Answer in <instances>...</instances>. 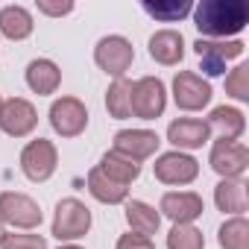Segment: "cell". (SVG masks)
Masks as SVG:
<instances>
[{"mask_svg":"<svg viewBox=\"0 0 249 249\" xmlns=\"http://www.w3.org/2000/svg\"><path fill=\"white\" fill-rule=\"evenodd\" d=\"M141 9L156 18V21H164V24H176L182 18H188L194 12V6L188 3V0H159V3H153V0H144Z\"/></svg>","mask_w":249,"mask_h":249,"instance_id":"24","label":"cell"},{"mask_svg":"<svg viewBox=\"0 0 249 249\" xmlns=\"http://www.w3.org/2000/svg\"><path fill=\"white\" fill-rule=\"evenodd\" d=\"M117 249H156V246H153V240H150V237L129 231V234H120V240H117Z\"/></svg>","mask_w":249,"mask_h":249,"instance_id":"30","label":"cell"},{"mask_svg":"<svg viewBox=\"0 0 249 249\" xmlns=\"http://www.w3.org/2000/svg\"><path fill=\"white\" fill-rule=\"evenodd\" d=\"M59 82H62V71H59L56 62H50V59H33L27 65V85L36 94H41V97L53 94L59 88Z\"/></svg>","mask_w":249,"mask_h":249,"instance_id":"19","label":"cell"},{"mask_svg":"<svg viewBox=\"0 0 249 249\" xmlns=\"http://www.w3.org/2000/svg\"><path fill=\"white\" fill-rule=\"evenodd\" d=\"M214 202L223 214H234L240 217L249 205V196H246V185L243 179H220V185L214 188Z\"/></svg>","mask_w":249,"mask_h":249,"instance_id":"18","label":"cell"},{"mask_svg":"<svg viewBox=\"0 0 249 249\" xmlns=\"http://www.w3.org/2000/svg\"><path fill=\"white\" fill-rule=\"evenodd\" d=\"M159 144H161V138L153 129H120L114 135V147L111 150L120 153V156H126V159H132V161H144V159H150L159 150Z\"/></svg>","mask_w":249,"mask_h":249,"instance_id":"14","label":"cell"},{"mask_svg":"<svg viewBox=\"0 0 249 249\" xmlns=\"http://www.w3.org/2000/svg\"><path fill=\"white\" fill-rule=\"evenodd\" d=\"M211 82L202 79L199 73L194 71H179L176 79H173V100L179 108L185 111H199L211 103Z\"/></svg>","mask_w":249,"mask_h":249,"instance_id":"9","label":"cell"},{"mask_svg":"<svg viewBox=\"0 0 249 249\" xmlns=\"http://www.w3.org/2000/svg\"><path fill=\"white\" fill-rule=\"evenodd\" d=\"M0 237H3V226H0Z\"/></svg>","mask_w":249,"mask_h":249,"instance_id":"33","label":"cell"},{"mask_svg":"<svg viewBox=\"0 0 249 249\" xmlns=\"http://www.w3.org/2000/svg\"><path fill=\"white\" fill-rule=\"evenodd\" d=\"M208 129H214L220 141H237L246 129V117L234 106H217L208 117Z\"/></svg>","mask_w":249,"mask_h":249,"instance_id":"17","label":"cell"},{"mask_svg":"<svg viewBox=\"0 0 249 249\" xmlns=\"http://www.w3.org/2000/svg\"><path fill=\"white\" fill-rule=\"evenodd\" d=\"M91 229V211L85 202L68 196V199H59L56 205V214H53V234L59 240H79L82 234H88Z\"/></svg>","mask_w":249,"mask_h":249,"instance_id":"5","label":"cell"},{"mask_svg":"<svg viewBox=\"0 0 249 249\" xmlns=\"http://www.w3.org/2000/svg\"><path fill=\"white\" fill-rule=\"evenodd\" d=\"M153 173L164 185H191L199 176V161L194 156H188V153L173 150V153H164V156L156 159Z\"/></svg>","mask_w":249,"mask_h":249,"instance_id":"11","label":"cell"},{"mask_svg":"<svg viewBox=\"0 0 249 249\" xmlns=\"http://www.w3.org/2000/svg\"><path fill=\"white\" fill-rule=\"evenodd\" d=\"M217 240L223 249H249V223L243 217H231L220 226Z\"/></svg>","mask_w":249,"mask_h":249,"instance_id":"26","label":"cell"},{"mask_svg":"<svg viewBox=\"0 0 249 249\" xmlns=\"http://www.w3.org/2000/svg\"><path fill=\"white\" fill-rule=\"evenodd\" d=\"M33 15L27 6H3L0 9V33H3L9 41H24L33 36Z\"/></svg>","mask_w":249,"mask_h":249,"instance_id":"20","label":"cell"},{"mask_svg":"<svg viewBox=\"0 0 249 249\" xmlns=\"http://www.w3.org/2000/svg\"><path fill=\"white\" fill-rule=\"evenodd\" d=\"M164 106H167V91L159 76H144V79L132 82L129 114H135L141 120H156V117H161Z\"/></svg>","mask_w":249,"mask_h":249,"instance_id":"3","label":"cell"},{"mask_svg":"<svg viewBox=\"0 0 249 249\" xmlns=\"http://www.w3.org/2000/svg\"><path fill=\"white\" fill-rule=\"evenodd\" d=\"M88 191H91V196L97 202H106V205L126 202V196H129V188H123L114 179H108L100 167H91L88 170Z\"/></svg>","mask_w":249,"mask_h":249,"instance_id":"21","label":"cell"},{"mask_svg":"<svg viewBox=\"0 0 249 249\" xmlns=\"http://www.w3.org/2000/svg\"><path fill=\"white\" fill-rule=\"evenodd\" d=\"M159 211H161L167 220H173V226H191L196 217H202L205 202H202V196L194 194V191H170V194L161 196Z\"/></svg>","mask_w":249,"mask_h":249,"instance_id":"13","label":"cell"},{"mask_svg":"<svg viewBox=\"0 0 249 249\" xmlns=\"http://www.w3.org/2000/svg\"><path fill=\"white\" fill-rule=\"evenodd\" d=\"M0 108H3V100H0Z\"/></svg>","mask_w":249,"mask_h":249,"instance_id":"34","label":"cell"},{"mask_svg":"<svg viewBox=\"0 0 249 249\" xmlns=\"http://www.w3.org/2000/svg\"><path fill=\"white\" fill-rule=\"evenodd\" d=\"M94 62H97L100 71H106L108 76L120 79L123 73L132 68L135 50H132V44L123 38V36H106V38H100L97 47H94Z\"/></svg>","mask_w":249,"mask_h":249,"instance_id":"4","label":"cell"},{"mask_svg":"<svg viewBox=\"0 0 249 249\" xmlns=\"http://www.w3.org/2000/svg\"><path fill=\"white\" fill-rule=\"evenodd\" d=\"M208 138H211L208 123L196 117H179L167 126V141L179 150H199L202 144H208Z\"/></svg>","mask_w":249,"mask_h":249,"instance_id":"15","label":"cell"},{"mask_svg":"<svg viewBox=\"0 0 249 249\" xmlns=\"http://www.w3.org/2000/svg\"><path fill=\"white\" fill-rule=\"evenodd\" d=\"M38 12H41V15L62 18V15H68V12H73V3H47V0H41V3H38Z\"/></svg>","mask_w":249,"mask_h":249,"instance_id":"31","label":"cell"},{"mask_svg":"<svg viewBox=\"0 0 249 249\" xmlns=\"http://www.w3.org/2000/svg\"><path fill=\"white\" fill-rule=\"evenodd\" d=\"M150 56L159 65H179L185 56V38L176 30H159L150 36Z\"/></svg>","mask_w":249,"mask_h":249,"instance_id":"16","label":"cell"},{"mask_svg":"<svg viewBox=\"0 0 249 249\" xmlns=\"http://www.w3.org/2000/svg\"><path fill=\"white\" fill-rule=\"evenodd\" d=\"M50 126L62 138H76L88 126V108L76 97H59L50 106Z\"/></svg>","mask_w":249,"mask_h":249,"instance_id":"8","label":"cell"},{"mask_svg":"<svg viewBox=\"0 0 249 249\" xmlns=\"http://www.w3.org/2000/svg\"><path fill=\"white\" fill-rule=\"evenodd\" d=\"M38 123V114H36V106L24 97H12V100H3V108H0V129L12 138H24L36 129Z\"/></svg>","mask_w":249,"mask_h":249,"instance_id":"12","label":"cell"},{"mask_svg":"<svg viewBox=\"0 0 249 249\" xmlns=\"http://www.w3.org/2000/svg\"><path fill=\"white\" fill-rule=\"evenodd\" d=\"M100 170H103L108 179H114L117 185H123V188L132 185V182L141 176V164H138V161L120 156V153H114V150H108V153L100 159Z\"/></svg>","mask_w":249,"mask_h":249,"instance_id":"22","label":"cell"},{"mask_svg":"<svg viewBox=\"0 0 249 249\" xmlns=\"http://www.w3.org/2000/svg\"><path fill=\"white\" fill-rule=\"evenodd\" d=\"M59 249H82V246H73V243H65V246H59Z\"/></svg>","mask_w":249,"mask_h":249,"instance_id":"32","label":"cell"},{"mask_svg":"<svg viewBox=\"0 0 249 249\" xmlns=\"http://www.w3.org/2000/svg\"><path fill=\"white\" fill-rule=\"evenodd\" d=\"M129 94H132V82L126 76H120L108 85V94H106V108L111 117L123 120V117H129Z\"/></svg>","mask_w":249,"mask_h":249,"instance_id":"25","label":"cell"},{"mask_svg":"<svg viewBox=\"0 0 249 249\" xmlns=\"http://www.w3.org/2000/svg\"><path fill=\"white\" fill-rule=\"evenodd\" d=\"M56 164H59V153H56L53 141H47V138L30 141L21 153V170L30 182H47L56 173Z\"/></svg>","mask_w":249,"mask_h":249,"instance_id":"6","label":"cell"},{"mask_svg":"<svg viewBox=\"0 0 249 249\" xmlns=\"http://www.w3.org/2000/svg\"><path fill=\"white\" fill-rule=\"evenodd\" d=\"M0 249H47V240L41 234H6L3 231Z\"/></svg>","mask_w":249,"mask_h":249,"instance_id":"29","label":"cell"},{"mask_svg":"<svg viewBox=\"0 0 249 249\" xmlns=\"http://www.w3.org/2000/svg\"><path fill=\"white\" fill-rule=\"evenodd\" d=\"M226 94H231L234 100H249V68L246 65H237L234 71H229Z\"/></svg>","mask_w":249,"mask_h":249,"instance_id":"28","label":"cell"},{"mask_svg":"<svg viewBox=\"0 0 249 249\" xmlns=\"http://www.w3.org/2000/svg\"><path fill=\"white\" fill-rule=\"evenodd\" d=\"M243 41L237 38H226V41H214V38H196L194 53L199 56V71L205 76H220L226 73V65L237 56H243Z\"/></svg>","mask_w":249,"mask_h":249,"instance_id":"2","label":"cell"},{"mask_svg":"<svg viewBox=\"0 0 249 249\" xmlns=\"http://www.w3.org/2000/svg\"><path fill=\"white\" fill-rule=\"evenodd\" d=\"M208 164L223 179H240L246 173V167H249V150L240 141H217L211 147Z\"/></svg>","mask_w":249,"mask_h":249,"instance_id":"10","label":"cell"},{"mask_svg":"<svg viewBox=\"0 0 249 249\" xmlns=\"http://www.w3.org/2000/svg\"><path fill=\"white\" fill-rule=\"evenodd\" d=\"M0 223L15 226V229H36L41 226V208L27 194L3 191L0 194Z\"/></svg>","mask_w":249,"mask_h":249,"instance_id":"7","label":"cell"},{"mask_svg":"<svg viewBox=\"0 0 249 249\" xmlns=\"http://www.w3.org/2000/svg\"><path fill=\"white\" fill-rule=\"evenodd\" d=\"M167 249H205V237L196 226H173L167 234Z\"/></svg>","mask_w":249,"mask_h":249,"instance_id":"27","label":"cell"},{"mask_svg":"<svg viewBox=\"0 0 249 249\" xmlns=\"http://www.w3.org/2000/svg\"><path fill=\"white\" fill-rule=\"evenodd\" d=\"M126 223H129V229H132L135 234L150 237V234L159 231L161 214H159L153 205H147V202H141V199H132V202H126Z\"/></svg>","mask_w":249,"mask_h":249,"instance_id":"23","label":"cell"},{"mask_svg":"<svg viewBox=\"0 0 249 249\" xmlns=\"http://www.w3.org/2000/svg\"><path fill=\"white\" fill-rule=\"evenodd\" d=\"M249 24V6L243 0H202L194 6V27L202 38L226 41L229 36L243 33Z\"/></svg>","mask_w":249,"mask_h":249,"instance_id":"1","label":"cell"}]
</instances>
